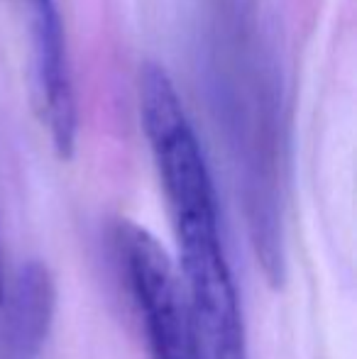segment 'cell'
Instances as JSON below:
<instances>
[{"label":"cell","mask_w":357,"mask_h":359,"mask_svg":"<svg viewBox=\"0 0 357 359\" xmlns=\"http://www.w3.org/2000/svg\"><path fill=\"white\" fill-rule=\"evenodd\" d=\"M32 10V49H34V90L37 110L52 147L62 159L76 149V95L67 57L62 18L54 0H29Z\"/></svg>","instance_id":"2"},{"label":"cell","mask_w":357,"mask_h":359,"mask_svg":"<svg viewBox=\"0 0 357 359\" xmlns=\"http://www.w3.org/2000/svg\"><path fill=\"white\" fill-rule=\"evenodd\" d=\"M115 250L152 359H198L184 284L167 250L133 220L115 225Z\"/></svg>","instance_id":"1"},{"label":"cell","mask_w":357,"mask_h":359,"mask_svg":"<svg viewBox=\"0 0 357 359\" xmlns=\"http://www.w3.org/2000/svg\"><path fill=\"white\" fill-rule=\"evenodd\" d=\"M3 359H39L57 313V284L39 259L25 262L5 284Z\"/></svg>","instance_id":"3"}]
</instances>
